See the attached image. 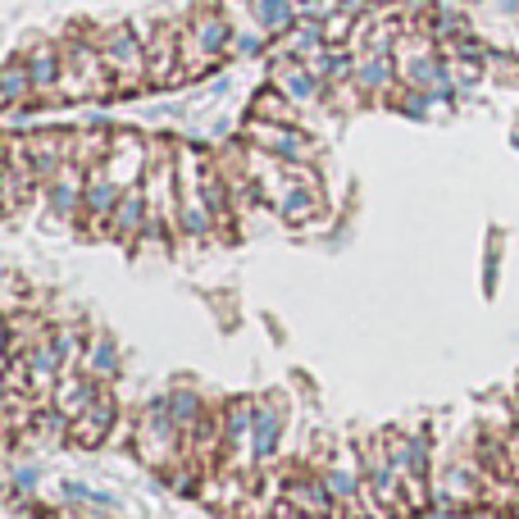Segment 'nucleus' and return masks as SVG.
<instances>
[{"label":"nucleus","mask_w":519,"mask_h":519,"mask_svg":"<svg viewBox=\"0 0 519 519\" xmlns=\"http://www.w3.org/2000/svg\"><path fill=\"white\" fill-rule=\"evenodd\" d=\"M92 42L114 77V92H137L146 83V42L133 23H114L105 32H92Z\"/></svg>","instance_id":"1"},{"label":"nucleus","mask_w":519,"mask_h":519,"mask_svg":"<svg viewBox=\"0 0 519 519\" xmlns=\"http://www.w3.org/2000/svg\"><path fill=\"white\" fill-rule=\"evenodd\" d=\"M23 64H28V77H32V109L36 105H60V46H51L46 36H36V42H28L23 51Z\"/></svg>","instance_id":"2"},{"label":"nucleus","mask_w":519,"mask_h":519,"mask_svg":"<svg viewBox=\"0 0 519 519\" xmlns=\"http://www.w3.org/2000/svg\"><path fill=\"white\" fill-rule=\"evenodd\" d=\"M247 142L260 155L288 159V165H301V159L310 155V137L296 133L292 124H264V118H251V124H247Z\"/></svg>","instance_id":"3"},{"label":"nucleus","mask_w":519,"mask_h":519,"mask_svg":"<svg viewBox=\"0 0 519 519\" xmlns=\"http://www.w3.org/2000/svg\"><path fill=\"white\" fill-rule=\"evenodd\" d=\"M146 137L137 133H114L109 137V155H105V174L118 182V187H137L146 178Z\"/></svg>","instance_id":"4"},{"label":"nucleus","mask_w":519,"mask_h":519,"mask_svg":"<svg viewBox=\"0 0 519 519\" xmlns=\"http://www.w3.org/2000/svg\"><path fill=\"white\" fill-rule=\"evenodd\" d=\"M69 150H73V133H60V128H46V133H28V159H32V174H36V182H51L55 178V169L69 159Z\"/></svg>","instance_id":"5"},{"label":"nucleus","mask_w":519,"mask_h":519,"mask_svg":"<svg viewBox=\"0 0 519 519\" xmlns=\"http://www.w3.org/2000/svg\"><path fill=\"white\" fill-rule=\"evenodd\" d=\"M83 187H87V169L64 159L55 169V178L46 182V201H51L55 219H77V210H83Z\"/></svg>","instance_id":"6"},{"label":"nucleus","mask_w":519,"mask_h":519,"mask_svg":"<svg viewBox=\"0 0 519 519\" xmlns=\"http://www.w3.org/2000/svg\"><path fill=\"white\" fill-rule=\"evenodd\" d=\"M118 196H124V187H118L109 174H105V165H96V169H87V187H83V215H87V228H105L109 223V215H114V206H118Z\"/></svg>","instance_id":"7"},{"label":"nucleus","mask_w":519,"mask_h":519,"mask_svg":"<svg viewBox=\"0 0 519 519\" xmlns=\"http://www.w3.org/2000/svg\"><path fill=\"white\" fill-rule=\"evenodd\" d=\"M142 223H146V191L137 182V187H124V196H118V206H114L105 228H109V237H118V242H137Z\"/></svg>","instance_id":"8"},{"label":"nucleus","mask_w":519,"mask_h":519,"mask_svg":"<svg viewBox=\"0 0 519 519\" xmlns=\"http://www.w3.org/2000/svg\"><path fill=\"white\" fill-rule=\"evenodd\" d=\"M109 424H114V401L109 396H92L87 410L77 419H69V437H77V442H101L109 433Z\"/></svg>","instance_id":"9"},{"label":"nucleus","mask_w":519,"mask_h":519,"mask_svg":"<svg viewBox=\"0 0 519 519\" xmlns=\"http://www.w3.org/2000/svg\"><path fill=\"white\" fill-rule=\"evenodd\" d=\"M28 105H32V77L19 55L10 64H0V109H28Z\"/></svg>","instance_id":"10"},{"label":"nucleus","mask_w":519,"mask_h":519,"mask_svg":"<svg viewBox=\"0 0 519 519\" xmlns=\"http://www.w3.org/2000/svg\"><path fill=\"white\" fill-rule=\"evenodd\" d=\"M278 92H283L288 101H314L319 96V77L310 73V64H278Z\"/></svg>","instance_id":"11"},{"label":"nucleus","mask_w":519,"mask_h":519,"mask_svg":"<svg viewBox=\"0 0 519 519\" xmlns=\"http://www.w3.org/2000/svg\"><path fill=\"white\" fill-rule=\"evenodd\" d=\"M92 396H96V392H92V383H87L83 374H69V369H64V378L55 383V401H60V415H64V419H77V415H83Z\"/></svg>","instance_id":"12"},{"label":"nucleus","mask_w":519,"mask_h":519,"mask_svg":"<svg viewBox=\"0 0 519 519\" xmlns=\"http://www.w3.org/2000/svg\"><path fill=\"white\" fill-rule=\"evenodd\" d=\"M109 137H114V133H105V128L73 133V150H69V159H73V165H83V169L105 165V155H109Z\"/></svg>","instance_id":"13"},{"label":"nucleus","mask_w":519,"mask_h":519,"mask_svg":"<svg viewBox=\"0 0 519 519\" xmlns=\"http://www.w3.org/2000/svg\"><path fill=\"white\" fill-rule=\"evenodd\" d=\"M83 369H87L92 378H114V374H118V351H114L109 337H87Z\"/></svg>","instance_id":"14"},{"label":"nucleus","mask_w":519,"mask_h":519,"mask_svg":"<svg viewBox=\"0 0 519 519\" xmlns=\"http://www.w3.org/2000/svg\"><path fill=\"white\" fill-rule=\"evenodd\" d=\"M251 10H255L260 28H269V32H288L296 23V5H292V0H251Z\"/></svg>","instance_id":"15"},{"label":"nucleus","mask_w":519,"mask_h":519,"mask_svg":"<svg viewBox=\"0 0 519 519\" xmlns=\"http://www.w3.org/2000/svg\"><path fill=\"white\" fill-rule=\"evenodd\" d=\"M387 77H392V60H387L383 51H369L361 64H355V83H361L365 92H378V87H387Z\"/></svg>","instance_id":"16"},{"label":"nucleus","mask_w":519,"mask_h":519,"mask_svg":"<svg viewBox=\"0 0 519 519\" xmlns=\"http://www.w3.org/2000/svg\"><path fill=\"white\" fill-rule=\"evenodd\" d=\"M251 118H264V124H292V105L283 92H260L251 105Z\"/></svg>","instance_id":"17"},{"label":"nucleus","mask_w":519,"mask_h":519,"mask_svg":"<svg viewBox=\"0 0 519 519\" xmlns=\"http://www.w3.org/2000/svg\"><path fill=\"white\" fill-rule=\"evenodd\" d=\"M278 424H283V415L278 410H255V424H251V447H255V456H269L273 451V437H278Z\"/></svg>","instance_id":"18"},{"label":"nucleus","mask_w":519,"mask_h":519,"mask_svg":"<svg viewBox=\"0 0 519 519\" xmlns=\"http://www.w3.org/2000/svg\"><path fill=\"white\" fill-rule=\"evenodd\" d=\"M51 351H55V361H60V369H69V365L77 361V333H69V328H60V333L51 337Z\"/></svg>","instance_id":"19"},{"label":"nucleus","mask_w":519,"mask_h":519,"mask_svg":"<svg viewBox=\"0 0 519 519\" xmlns=\"http://www.w3.org/2000/svg\"><path fill=\"white\" fill-rule=\"evenodd\" d=\"M328 492H337V497H351V492H355V483H351V474H342V469H333V474H328Z\"/></svg>","instance_id":"20"}]
</instances>
